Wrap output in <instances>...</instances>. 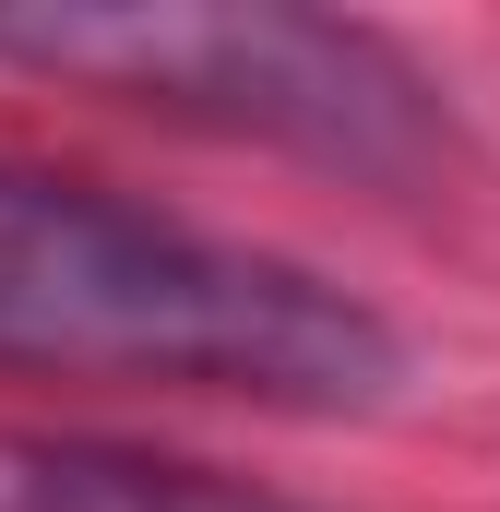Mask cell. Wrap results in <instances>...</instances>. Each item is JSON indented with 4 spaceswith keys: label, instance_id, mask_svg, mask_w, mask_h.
<instances>
[{
    "label": "cell",
    "instance_id": "6da1fadb",
    "mask_svg": "<svg viewBox=\"0 0 500 512\" xmlns=\"http://www.w3.org/2000/svg\"><path fill=\"white\" fill-rule=\"evenodd\" d=\"M0 358L250 393L298 417H370L405 382L370 298L36 167H0Z\"/></svg>",
    "mask_w": 500,
    "mask_h": 512
},
{
    "label": "cell",
    "instance_id": "7a4b0ae2",
    "mask_svg": "<svg viewBox=\"0 0 500 512\" xmlns=\"http://www.w3.org/2000/svg\"><path fill=\"white\" fill-rule=\"evenodd\" d=\"M0 60H36V72H72V84H108L131 108H179V120L215 131H262V143H298V155H334V167H370L405 179L441 155V108L429 84L381 48L370 24H334V12H0Z\"/></svg>",
    "mask_w": 500,
    "mask_h": 512
},
{
    "label": "cell",
    "instance_id": "3957f363",
    "mask_svg": "<svg viewBox=\"0 0 500 512\" xmlns=\"http://www.w3.org/2000/svg\"><path fill=\"white\" fill-rule=\"evenodd\" d=\"M0 512H286L215 477V465H167L120 441H48V429H0Z\"/></svg>",
    "mask_w": 500,
    "mask_h": 512
}]
</instances>
